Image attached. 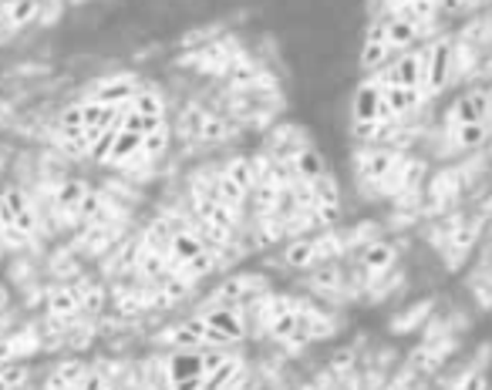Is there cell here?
I'll use <instances>...</instances> for the list:
<instances>
[{
    "label": "cell",
    "instance_id": "obj_1",
    "mask_svg": "<svg viewBox=\"0 0 492 390\" xmlns=\"http://www.w3.org/2000/svg\"><path fill=\"white\" fill-rule=\"evenodd\" d=\"M166 256L169 266L176 272H182V276H189V280L209 272V266H213V249L192 229H176L172 233V239L166 243Z\"/></svg>",
    "mask_w": 492,
    "mask_h": 390
},
{
    "label": "cell",
    "instance_id": "obj_2",
    "mask_svg": "<svg viewBox=\"0 0 492 390\" xmlns=\"http://www.w3.org/2000/svg\"><path fill=\"white\" fill-rule=\"evenodd\" d=\"M37 233L34 202L21 189H4L0 195V236L4 243H27Z\"/></svg>",
    "mask_w": 492,
    "mask_h": 390
},
{
    "label": "cell",
    "instance_id": "obj_3",
    "mask_svg": "<svg viewBox=\"0 0 492 390\" xmlns=\"http://www.w3.org/2000/svg\"><path fill=\"white\" fill-rule=\"evenodd\" d=\"M95 205H98V195L84 185L82 178H68V182H61L58 192H54V213L68 225L88 219V215L95 213Z\"/></svg>",
    "mask_w": 492,
    "mask_h": 390
},
{
    "label": "cell",
    "instance_id": "obj_4",
    "mask_svg": "<svg viewBox=\"0 0 492 390\" xmlns=\"http://www.w3.org/2000/svg\"><path fill=\"white\" fill-rule=\"evenodd\" d=\"M374 81L384 88H421L425 84V51H405L401 58L384 64L381 71H374Z\"/></svg>",
    "mask_w": 492,
    "mask_h": 390
},
{
    "label": "cell",
    "instance_id": "obj_5",
    "mask_svg": "<svg viewBox=\"0 0 492 390\" xmlns=\"http://www.w3.org/2000/svg\"><path fill=\"white\" fill-rule=\"evenodd\" d=\"M452 71H456V44L452 41H435L432 48L425 51V95H435L442 91L445 84L452 81Z\"/></svg>",
    "mask_w": 492,
    "mask_h": 390
},
{
    "label": "cell",
    "instance_id": "obj_6",
    "mask_svg": "<svg viewBox=\"0 0 492 390\" xmlns=\"http://www.w3.org/2000/svg\"><path fill=\"white\" fill-rule=\"evenodd\" d=\"M351 115H354V125H388L391 111L384 105V88L378 81H364L354 91V105H351Z\"/></svg>",
    "mask_w": 492,
    "mask_h": 390
},
{
    "label": "cell",
    "instance_id": "obj_7",
    "mask_svg": "<svg viewBox=\"0 0 492 390\" xmlns=\"http://www.w3.org/2000/svg\"><path fill=\"white\" fill-rule=\"evenodd\" d=\"M260 296H266V280L256 276V272H243V276H229L206 303L209 307H223V303L240 307V303H250V300H260Z\"/></svg>",
    "mask_w": 492,
    "mask_h": 390
},
{
    "label": "cell",
    "instance_id": "obj_8",
    "mask_svg": "<svg viewBox=\"0 0 492 390\" xmlns=\"http://www.w3.org/2000/svg\"><path fill=\"white\" fill-rule=\"evenodd\" d=\"M401 166V158L395 152H388V148H368V152H361L358 158V176L364 182H371V185H388L391 176L398 172Z\"/></svg>",
    "mask_w": 492,
    "mask_h": 390
},
{
    "label": "cell",
    "instance_id": "obj_9",
    "mask_svg": "<svg viewBox=\"0 0 492 390\" xmlns=\"http://www.w3.org/2000/svg\"><path fill=\"white\" fill-rule=\"evenodd\" d=\"M492 115V95L489 91H468L456 101V105L449 108V121H452V128L456 125H479Z\"/></svg>",
    "mask_w": 492,
    "mask_h": 390
},
{
    "label": "cell",
    "instance_id": "obj_10",
    "mask_svg": "<svg viewBox=\"0 0 492 390\" xmlns=\"http://www.w3.org/2000/svg\"><path fill=\"white\" fill-rule=\"evenodd\" d=\"M139 91H142V88H139L135 78H129V74H115V78L101 81L95 91H92V101H98V105H111V108H129Z\"/></svg>",
    "mask_w": 492,
    "mask_h": 390
},
{
    "label": "cell",
    "instance_id": "obj_11",
    "mask_svg": "<svg viewBox=\"0 0 492 390\" xmlns=\"http://www.w3.org/2000/svg\"><path fill=\"white\" fill-rule=\"evenodd\" d=\"M82 313H84L82 290H74V286H58V290H51V296H48V317L51 319L68 323V319L82 317Z\"/></svg>",
    "mask_w": 492,
    "mask_h": 390
},
{
    "label": "cell",
    "instance_id": "obj_12",
    "mask_svg": "<svg viewBox=\"0 0 492 390\" xmlns=\"http://www.w3.org/2000/svg\"><path fill=\"white\" fill-rule=\"evenodd\" d=\"M206 350H176V354L169 357V384L189 377H206Z\"/></svg>",
    "mask_w": 492,
    "mask_h": 390
},
{
    "label": "cell",
    "instance_id": "obj_13",
    "mask_svg": "<svg viewBox=\"0 0 492 390\" xmlns=\"http://www.w3.org/2000/svg\"><path fill=\"white\" fill-rule=\"evenodd\" d=\"M243 387V360L240 357L227 354V360L219 366H213L203 380V390H233Z\"/></svg>",
    "mask_w": 492,
    "mask_h": 390
},
{
    "label": "cell",
    "instance_id": "obj_14",
    "mask_svg": "<svg viewBox=\"0 0 492 390\" xmlns=\"http://www.w3.org/2000/svg\"><path fill=\"white\" fill-rule=\"evenodd\" d=\"M419 34H421V24H415L409 17H401V14H395V17L384 21V37H388V48L391 51L411 48V44L419 41Z\"/></svg>",
    "mask_w": 492,
    "mask_h": 390
},
{
    "label": "cell",
    "instance_id": "obj_15",
    "mask_svg": "<svg viewBox=\"0 0 492 390\" xmlns=\"http://www.w3.org/2000/svg\"><path fill=\"white\" fill-rule=\"evenodd\" d=\"M391 54H395V51L388 48V37H384V21H381V24H374L371 31H368V37H364V48H361V64L378 71V68H381V64L391 58Z\"/></svg>",
    "mask_w": 492,
    "mask_h": 390
},
{
    "label": "cell",
    "instance_id": "obj_16",
    "mask_svg": "<svg viewBox=\"0 0 492 390\" xmlns=\"http://www.w3.org/2000/svg\"><path fill=\"white\" fill-rule=\"evenodd\" d=\"M421 98H425L421 88H384V105H388V111H391V119L411 115V111L421 105Z\"/></svg>",
    "mask_w": 492,
    "mask_h": 390
},
{
    "label": "cell",
    "instance_id": "obj_17",
    "mask_svg": "<svg viewBox=\"0 0 492 390\" xmlns=\"http://www.w3.org/2000/svg\"><path fill=\"white\" fill-rule=\"evenodd\" d=\"M290 168H294V178H301L304 185H311V182H317V178H324V158L314 152V148H304V152L294 155V162H290Z\"/></svg>",
    "mask_w": 492,
    "mask_h": 390
},
{
    "label": "cell",
    "instance_id": "obj_18",
    "mask_svg": "<svg viewBox=\"0 0 492 390\" xmlns=\"http://www.w3.org/2000/svg\"><path fill=\"white\" fill-rule=\"evenodd\" d=\"M84 377H88L84 364H78V360H68V364H58L54 370H51L48 390H82Z\"/></svg>",
    "mask_w": 492,
    "mask_h": 390
},
{
    "label": "cell",
    "instance_id": "obj_19",
    "mask_svg": "<svg viewBox=\"0 0 492 390\" xmlns=\"http://www.w3.org/2000/svg\"><path fill=\"white\" fill-rule=\"evenodd\" d=\"M129 111L142 115V119H149V121H166V101H162L159 91H149V88H142V91L132 98Z\"/></svg>",
    "mask_w": 492,
    "mask_h": 390
},
{
    "label": "cell",
    "instance_id": "obj_20",
    "mask_svg": "<svg viewBox=\"0 0 492 390\" xmlns=\"http://www.w3.org/2000/svg\"><path fill=\"white\" fill-rule=\"evenodd\" d=\"M391 262H395V249L388 246V243H368V246L361 249V266L368 272L391 270Z\"/></svg>",
    "mask_w": 492,
    "mask_h": 390
},
{
    "label": "cell",
    "instance_id": "obj_21",
    "mask_svg": "<svg viewBox=\"0 0 492 390\" xmlns=\"http://www.w3.org/2000/svg\"><path fill=\"white\" fill-rule=\"evenodd\" d=\"M37 0H7L0 14H4V27H24L37 17Z\"/></svg>",
    "mask_w": 492,
    "mask_h": 390
},
{
    "label": "cell",
    "instance_id": "obj_22",
    "mask_svg": "<svg viewBox=\"0 0 492 390\" xmlns=\"http://www.w3.org/2000/svg\"><path fill=\"white\" fill-rule=\"evenodd\" d=\"M452 142L458 148H479V145L489 142V125L479 121V125H456L452 128Z\"/></svg>",
    "mask_w": 492,
    "mask_h": 390
},
{
    "label": "cell",
    "instance_id": "obj_23",
    "mask_svg": "<svg viewBox=\"0 0 492 390\" xmlns=\"http://www.w3.org/2000/svg\"><path fill=\"white\" fill-rule=\"evenodd\" d=\"M27 366L24 364H0V390H24Z\"/></svg>",
    "mask_w": 492,
    "mask_h": 390
},
{
    "label": "cell",
    "instance_id": "obj_24",
    "mask_svg": "<svg viewBox=\"0 0 492 390\" xmlns=\"http://www.w3.org/2000/svg\"><path fill=\"white\" fill-rule=\"evenodd\" d=\"M166 145H169V128H166V121H162V125H159V128L145 131L142 155H145V158H156V155H162V152H166Z\"/></svg>",
    "mask_w": 492,
    "mask_h": 390
},
{
    "label": "cell",
    "instance_id": "obj_25",
    "mask_svg": "<svg viewBox=\"0 0 492 390\" xmlns=\"http://www.w3.org/2000/svg\"><path fill=\"white\" fill-rule=\"evenodd\" d=\"M287 262L290 266H311V262H317V252H314V243H294V246L287 249Z\"/></svg>",
    "mask_w": 492,
    "mask_h": 390
},
{
    "label": "cell",
    "instance_id": "obj_26",
    "mask_svg": "<svg viewBox=\"0 0 492 390\" xmlns=\"http://www.w3.org/2000/svg\"><path fill=\"white\" fill-rule=\"evenodd\" d=\"M456 390H489V384H486V374L472 370V374H466V377L458 380Z\"/></svg>",
    "mask_w": 492,
    "mask_h": 390
},
{
    "label": "cell",
    "instance_id": "obj_27",
    "mask_svg": "<svg viewBox=\"0 0 492 390\" xmlns=\"http://www.w3.org/2000/svg\"><path fill=\"white\" fill-rule=\"evenodd\" d=\"M82 390H111V384L101 374H95V370H88V377L82 380Z\"/></svg>",
    "mask_w": 492,
    "mask_h": 390
},
{
    "label": "cell",
    "instance_id": "obj_28",
    "mask_svg": "<svg viewBox=\"0 0 492 390\" xmlns=\"http://www.w3.org/2000/svg\"><path fill=\"white\" fill-rule=\"evenodd\" d=\"M82 296H84V313H98V309H101V293H98V290H88V293Z\"/></svg>",
    "mask_w": 492,
    "mask_h": 390
},
{
    "label": "cell",
    "instance_id": "obj_29",
    "mask_svg": "<svg viewBox=\"0 0 492 390\" xmlns=\"http://www.w3.org/2000/svg\"><path fill=\"white\" fill-rule=\"evenodd\" d=\"M7 303H11V290H7V286L0 283V309L7 307Z\"/></svg>",
    "mask_w": 492,
    "mask_h": 390
},
{
    "label": "cell",
    "instance_id": "obj_30",
    "mask_svg": "<svg viewBox=\"0 0 492 390\" xmlns=\"http://www.w3.org/2000/svg\"><path fill=\"white\" fill-rule=\"evenodd\" d=\"M0 34H4V14H0Z\"/></svg>",
    "mask_w": 492,
    "mask_h": 390
},
{
    "label": "cell",
    "instance_id": "obj_31",
    "mask_svg": "<svg viewBox=\"0 0 492 390\" xmlns=\"http://www.w3.org/2000/svg\"><path fill=\"white\" fill-rule=\"evenodd\" d=\"M304 390H321V387H304Z\"/></svg>",
    "mask_w": 492,
    "mask_h": 390
}]
</instances>
